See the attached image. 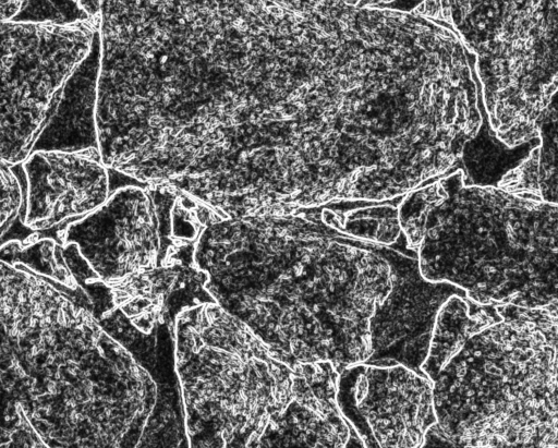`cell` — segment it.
Returning <instances> with one entry per match:
<instances>
[{
    "label": "cell",
    "mask_w": 558,
    "mask_h": 448,
    "mask_svg": "<svg viewBox=\"0 0 558 448\" xmlns=\"http://www.w3.org/2000/svg\"><path fill=\"white\" fill-rule=\"evenodd\" d=\"M206 290L282 361L421 371L437 313L464 291L421 273L416 251L356 237L336 203L223 218L195 245Z\"/></svg>",
    "instance_id": "1"
},
{
    "label": "cell",
    "mask_w": 558,
    "mask_h": 448,
    "mask_svg": "<svg viewBox=\"0 0 558 448\" xmlns=\"http://www.w3.org/2000/svg\"><path fill=\"white\" fill-rule=\"evenodd\" d=\"M2 398L47 447H173L178 391L163 388L86 307L25 265L1 266Z\"/></svg>",
    "instance_id": "2"
},
{
    "label": "cell",
    "mask_w": 558,
    "mask_h": 448,
    "mask_svg": "<svg viewBox=\"0 0 558 448\" xmlns=\"http://www.w3.org/2000/svg\"><path fill=\"white\" fill-rule=\"evenodd\" d=\"M423 277L481 305H558V206L466 182L456 168L398 204Z\"/></svg>",
    "instance_id": "3"
},
{
    "label": "cell",
    "mask_w": 558,
    "mask_h": 448,
    "mask_svg": "<svg viewBox=\"0 0 558 448\" xmlns=\"http://www.w3.org/2000/svg\"><path fill=\"white\" fill-rule=\"evenodd\" d=\"M434 384L453 447H558V308L495 305Z\"/></svg>",
    "instance_id": "4"
},
{
    "label": "cell",
    "mask_w": 558,
    "mask_h": 448,
    "mask_svg": "<svg viewBox=\"0 0 558 448\" xmlns=\"http://www.w3.org/2000/svg\"><path fill=\"white\" fill-rule=\"evenodd\" d=\"M175 372L189 447H271L302 378L216 301L181 311Z\"/></svg>",
    "instance_id": "5"
},
{
    "label": "cell",
    "mask_w": 558,
    "mask_h": 448,
    "mask_svg": "<svg viewBox=\"0 0 558 448\" xmlns=\"http://www.w3.org/2000/svg\"><path fill=\"white\" fill-rule=\"evenodd\" d=\"M440 9L475 59L492 131L510 148L536 137L558 89V0H440Z\"/></svg>",
    "instance_id": "6"
},
{
    "label": "cell",
    "mask_w": 558,
    "mask_h": 448,
    "mask_svg": "<svg viewBox=\"0 0 558 448\" xmlns=\"http://www.w3.org/2000/svg\"><path fill=\"white\" fill-rule=\"evenodd\" d=\"M97 44L88 17L1 22V161L16 167L27 158Z\"/></svg>",
    "instance_id": "7"
},
{
    "label": "cell",
    "mask_w": 558,
    "mask_h": 448,
    "mask_svg": "<svg viewBox=\"0 0 558 448\" xmlns=\"http://www.w3.org/2000/svg\"><path fill=\"white\" fill-rule=\"evenodd\" d=\"M337 403L363 447H424L437 423L432 379L401 363L344 367L338 377Z\"/></svg>",
    "instance_id": "8"
},
{
    "label": "cell",
    "mask_w": 558,
    "mask_h": 448,
    "mask_svg": "<svg viewBox=\"0 0 558 448\" xmlns=\"http://www.w3.org/2000/svg\"><path fill=\"white\" fill-rule=\"evenodd\" d=\"M74 243L106 283H113L162 264L159 221L153 196L135 182L112 190L94 211L72 220L52 235Z\"/></svg>",
    "instance_id": "9"
},
{
    "label": "cell",
    "mask_w": 558,
    "mask_h": 448,
    "mask_svg": "<svg viewBox=\"0 0 558 448\" xmlns=\"http://www.w3.org/2000/svg\"><path fill=\"white\" fill-rule=\"evenodd\" d=\"M25 185L21 223L53 232L102 205L112 192L110 171L98 147L34 149L20 165Z\"/></svg>",
    "instance_id": "10"
},
{
    "label": "cell",
    "mask_w": 558,
    "mask_h": 448,
    "mask_svg": "<svg viewBox=\"0 0 558 448\" xmlns=\"http://www.w3.org/2000/svg\"><path fill=\"white\" fill-rule=\"evenodd\" d=\"M98 44L69 82L62 100L34 149L80 150L98 147L96 101ZM33 149V150H34Z\"/></svg>",
    "instance_id": "11"
},
{
    "label": "cell",
    "mask_w": 558,
    "mask_h": 448,
    "mask_svg": "<svg viewBox=\"0 0 558 448\" xmlns=\"http://www.w3.org/2000/svg\"><path fill=\"white\" fill-rule=\"evenodd\" d=\"M535 128L537 143L497 186L558 206V89L538 116Z\"/></svg>",
    "instance_id": "12"
},
{
    "label": "cell",
    "mask_w": 558,
    "mask_h": 448,
    "mask_svg": "<svg viewBox=\"0 0 558 448\" xmlns=\"http://www.w3.org/2000/svg\"><path fill=\"white\" fill-rule=\"evenodd\" d=\"M495 305L474 303L466 295L451 294L440 306L421 371L433 379L447 360L477 329L490 323Z\"/></svg>",
    "instance_id": "13"
},
{
    "label": "cell",
    "mask_w": 558,
    "mask_h": 448,
    "mask_svg": "<svg viewBox=\"0 0 558 448\" xmlns=\"http://www.w3.org/2000/svg\"><path fill=\"white\" fill-rule=\"evenodd\" d=\"M537 143L530 142L508 147L483 122L478 133L470 140L460 158L466 182L476 185L497 186L502 177L514 168Z\"/></svg>",
    "instance_id": "14"
},
{
    "label": "cell",
    "mask_w": 558,
    "mask_h": 448,
    "mask_svg": "<svg viewBox=\"0 0 558 448\" xmlns=\"http://www.w3.org/2000/svg\"><path fill=\"white\" fill-rule=\"evenodd\" d=\"M2 402L3 422L0 447H47L21 404L10 398H2Z\"/></svg>",
    "instance_id": "15"
},
{
    "label": "cell",
    "mask_w": 558,
    "mask_h": 448,
    "mask_svg": "<svg viewBox=\"0 0 558 448\" xmlns=\"http://www.w3.org/2000/svg\"><path fill=\"white\" fill-rule=\"evenodd\" d=\"M14 168L1 161V237L21 218L25 204V185Z\"/></svg>",
    "instance_id": "16"
},
{
    "label": "cell",
    "mask_w": 558,
    "mask_h": 448,
    "mask_svg": "<svg viewBox=\"0 0 558 448\" xmlns=\"http://www.w3.org/2000/svg\"><path fill=\"white\" fill-rule=\"evenodd\" d=\"M29 4V0H0L1 22L17 20Z\"/></svg>",
    "instance_id": "17"
},
{
    "label": "cell",
    "mask_w": 558,
    "mask_h": 448,
    "mask_svg": "<svg viewBox=\"0 0 558 448\" xmlns=\"http://www.w3.org/2000/svg\"><path fill=\"white\" fill-rule=\"evenodd\" d=\"M356 7H372L398 10L403 0H345Z\"/></svg>",
    "instance_id": "18"
},
{
    "label": "cell",
    "mask_w": 558,
    "mask_h": 448,
    "mask_svg": "<svg viewBox=\"0 0 558 448\" xmlns=\"http://www.w3.org/2000/svg\"><path fill=\"white\" fill-rule=\"evenodd\" d=\"M556 307L558 308V305Z\"/></svg>",
    "instance_id": "19"
}]
</instances>
